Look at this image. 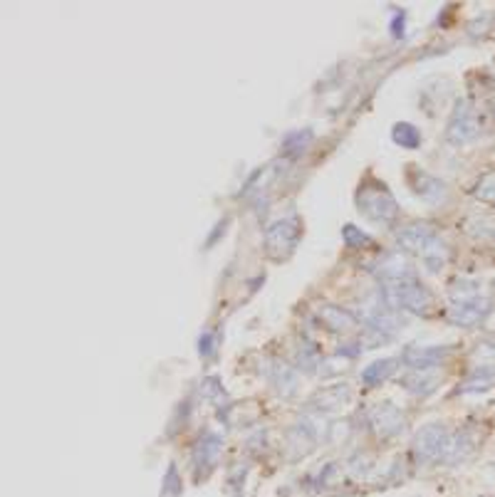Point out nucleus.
<instances>
[{"label": "nucleus", "instance_id": "6e6552de", "mask_svg": "<svg viewBox=\"0 0 495 497\" xmlns=\"http://www.w3.org/2000/svg\"><path fill=\"white\" fill-rule=\"evenodd\" d=\"M394 142L401 144V146H406V149H416L419 144H421V136H419V131H416L411 124H396L394 126Z\"/></svg>", "mask_w": 495, "mask_h": 497}, {"label": "nucleus", "instance_id": "f257e3e1", "mask_svg": "<svg viewBox=\"0 0 495 497\" xmlns=\"http://www.w3.org/2000/svg\"><path fill=\"white\" fill-rule=\"evenodd\" d=\"M297 240H300V223H297L295 215L273 223L268 230V237H265V243H268V250L273 258H285V255H290L292 250H295Z\"/></svg>", "mask_w": 495, "mask_h": 497}, {"label": "nucleus", "instance_id": "39448f33", "mask_svg": "<svg viewBox=\"0 0 495 497\" xmlns=\"http://www.w3.org/2000/svg\"><path fill=\"white\" fill-rule=\"evenodd\" d=\"M394 294H396L398 305L409 307L411 312H426L428 305H431V297H428V292L421 287V285L416 283L414 277H409V280H398Z\"/></svg>", "mask_w": 495, "mask_h": 497}, {"label": "nucleus", "instance_id": "9b49d317", "mask_svg": "<svg viewBox=\"0 0 495 497\" xmlns=\"http://www.w3.org/2000/svg\"><path fill=\"white\" fill-rule=\"evenodd\" d=\"M493 237H495V233H493Z\"/></svg>", "mask_w": 495, "mask_h": 497}, {"label": "nucleus", "instance_id": "20e7f679", "mask_svg": "<svg viewBox=\"0 0 495 497\" xmlns=\"http://www.w3.org/2000/svg\"><path fill=\"white\" fill-rule=\"evenodd\" d=\"M359 205L364 208V213L369 218H374L379 223H389L396 215V203H394V198L389 196L384 186L376 188V191L364 188V191L359 193Z\"/></svg>", "mask_w": 495, "mask_h": 497}, {"label": "nucleus", "instance_id": "423d86ee", "mask_svg": "<svg viewBox=\"0 0 495 497\" xmlns=\"http://www.w3.org/2000/svg\"><path fill=\"white\" fill-rule=\"evenodd\" d=\"M446 443H448L446 441V430L441 426H431V428H426L419 435L416 446H419V453L423 458H439L441 453L446 450Z\"/></svg>", "mask_w": 495, "mask_h": 497}, {"label": "nucleus", "instance_id": "9d476101", "mask_svg": "<svg viewBox=\"0 0 495 497\" xmlns=\"http://www.w3.org/2000/svg\"><path fill=\"white\" fill-rule=\"evenodd\" d=\"M476 196L483 201H495V174L480 178V183L476 186Z\"/></svg>", "mask_w": 495, "mask_h": 497}, {"label": "nucleus", "instance_id": "f03ea898", "mask_svg": "<svg viewBox=\"0 0 495 497\" xmlns=\"http://www.w3.org/2000/svg\"><path fill=\"white\" fill-rule=\"evenodd\" d=\"M446 136H448L451 144H458V146L473 142V139L478 136V119H476V112H473L468 102L455 104L453 119H451L448 134Z\"/></svg>", "mask_w": 495, "mask_h": 497}, {"label": "nucleus", "instance_id": "0eeeda50", "mask_svg": "<svg viewBox=\"0 0 495 497\" xmlns=\"http://www.w3.org/2000/svg\"><path fill=\"white\" fill-rule=\"evenodd\" d=\"M493 384H495V367H476L461 391H466V394H483Z\"/></svg>", "mask_w": 495, "mask_h": 497}, {"label": "nucleus", "instance_id": "7ed1b4c3", "mask_svg": "<svg viewBox=\"0 0 495 497\" xmlns=\"http://www.w3.org/2000/svg\"><path fill=\"white\" fill-rule=\"evenodd\" d=\"M490 310H493V302L488 300V297H480V294H476V297H468V300H458L453 307H451L448 317L453 324H461V327H473V324L483 322L485 317L490 314Z\"/></svg>", "mask_w": 495, "mask_h": 497}, {"label": "nucleus", "instance_id": "1a4fd4ad", "mask_svg": "<svg viewBox=\"0 0 495 497\" xmlns=\"http://www.w3.org/2000/svg\"><path fill=\"white\" fill-rule=\"evenodd\" d=\"M389 367H394V362H376V364H371L369 369H367L364 373H362V379L367 381V384H376L379 379H387L389 373H392V369Z\"/></svg>", "mask_w": 495, "mask_h": 497}]
</instances>
